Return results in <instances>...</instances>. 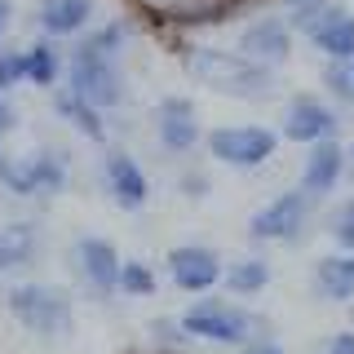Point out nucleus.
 I'll return each instance as SVG.
<instances>
[{"label": "nucleus", "mask_w": 354, "mask_h": 354, "mask_svg": "<svg viewBox=\"0 0 354 354\" xmlns=\"http://www.w3.org/2000/svg\"><path fill=\"white\" fill-rule=\"evenodd\" d=\"M182 71L191 75L199 88L221 97H235V102H266V97L279 93V71L261 66L252 58H243L239 49H217V44H199L191 36L169 40Z\"/></svg>", "instance_id": "f257e3e1"}, {"label": "nucleus", "mask_w": 354, "mask_h": 354, "mask_svg": "<svg viewBox=\"0 0 354 354\" xmlns=\"http://www.w3.org/2000/svg\"><path fill=\"white\" fill-rule=\"evenodd\" d=\"M182 332L191 341H208V346H226V350H243L257 337H266V319L257 310H248L239 297H191V306L182 310Z\"/></svg>", "instance_id": "f03ea898"}, {"label": "nucleus", "mask_w": 354, "mask_h": 354, "mask_svg": "<svg viewBox=\"0 0 354 354\" xmlns=\"http://www.w3.org/2000/svg\"><path fill=\"white\" fill-rule=\"evenodd\" d=\"M5 310L9 319L36 341H66L75 332V297L58 283L22 279L5 288Z\"/></svg>", "instance_id": "7ed1b4c3"}, {"label": "nucleus", "mask_w": 354, "mask_h": 354, "mask_svg": "<svg viewBox=\"0 0 354 354\" xmlns=\"http://www.w3.org/2000/svg\"><path fill=\"white\" fill-rule=\"evenodd\" d=\"M133 18L160 40H182L208 27H226L235 14L230 0H129Z\"/></svg>", "instance_id": "20e7f679"}, {"label": "nucleus", "mask_w": 354, "mask_h": 354, "mask_svg": "<svg viewBox=\"0 0 354 354\" xmlns=\"http://www.w3.org/2000/svg\"><path fill=\"white\" fill-rule=\"evenodd\" d=\"M279 147H283L279 129L252 124V120H243V124H217L204 133V151L217 164H226V169H261L266 160L279 155Z\"/></svg>", "instance_id": "39448f33"}, {"label": "nucleus", "mask_w": 354, "mask_h": 354, "mask_svg": "<svg viewBox=\"0 0 354 354\" xmlns=\"http://www.w3.org/2000/svg\"><path fill=\"white\" fill-rule=\"evenodd\" d=\"M62 84L71 88V93H80L84 102H93L97 111H106V115L124 102V71H120V58L88 53L80 44H71V53H66Z\"/></svg>", "instance_id": "423d86ee"}, {"label": "nucleus", "mask_w": 354, "mask_h": 354, "mask_svg": "<svg viewBox=\"0 0 354 354\" xmlns=\"http://www.w3.org/2000/svg\"><path fill=\"white\" fill-rule=\"evenodd\" d=\"M120 261L124 257L106 235H88L84 230L71 243V270L93 301H115L120 297Z\"/></svg>", "instance_id": "0eeeda50"}, {"label": "nucleus", "mask_w": 354, "mask_h": 354, "mask_svg": "<svg viewBox=\"0 0 354 354\" xmlns=\"http://www.w3.org/2000/svg\"><path fill=\"white\" fill-rule=\"evenodd\" d=\"M292 44H297V27L288 22L283 14H270V9H252V18L239 22V36H235V49L243 58L261 62V66H288L292 58Z\"/></svg>", "instance_id": "6e6552de"}, {"label": "nucleus", "mask_w": 354, "mask_h": 354, "mask_svg": "<svg viewBox=\"0 0 354 354\" xmlns=\"http://www.w3.org/2000/svg\"><path fill=\"white\" fill-rule=\"evenodd\" d=\"M155 124V147L169 160H191L204 147V133H199V111L186 93H164L151 111Z\"/></svg>", "instance_id": "1a4fd4ad"}, {"label": "nucleus", "mask_w": 354, "mask_h": 354, "mask_svg": "<svg viewBox=\"0 0 354 354\" xmlns=\"http://www.w3.org/2000/svg\"><path fill=\"white\" fill-rule=\"evenodd\" d=\"M310 213H315V199H310L301 186L279 191L270 204H261L257 213L248 217V239L252 243H292V239H301V230L310 226Z\"/></svg>", "instance_id": "9d476101"}, {"label": "nucleus", "mask_w": 354, "mask_h": 354, "mask_svg": "<svg viewBox=\"0 0 354 354\" xmlns=\"http://www.w3.org/2000/svg\"><path fill=\"white\" fill-rule=\"evenodd\" d=\"M71 186V155L66 151H31L14 160V186L9 195H22V199H53Z\"/></svg>", "instance_id": "9b49d317"}, {"label": "nucleus", "mask_w": 354, "mask_h": 354, "mask_svg": "<svg viewBox=\"0 0 354 354\" xmlns=\"http://www.w3.org/2000/svg\"><path fill=\"white\" fill-rule=\"evenodd\" d=\"M341 133V115L328 97L319 93H292L283 102V120H279V138L297 142V147H310L319 138H337Z\"/></svg>", "instance_id": "f8f14e48"}, {"label": "nucleus", "mask_w": 354, "mask_h": 354, "mask_svg": "<svg viewBox=\"0 0 354 354\" xmlns=\"http://www.w3.org/2000/svg\"><path fill=\"white\" fill-rule=\"evenodd\" d=\"M164 266H169V283L186 297H204L221 288V270H226V261L208 243H177V248H169Z\"/></svg>", "instance_id": "ddd939ff"}, {"label": "nucleus", "mask_w": 354, "mask_h": 354, "mask_svg": "<svg viewBox=\"0 0 354 354\" xmlns=\"http://www.w3.org/2000/svg\"><path fill=\"white\" fill-rule=\"evenodd\" d=\"M102 186L111 195V204L124 208V213H138L142 204L151 199V177L142 169V160L124 147H111L102 160Z\"/></svg>", "instance_id": "4468645a"}, {"label": "nucleus", "mask_w": 354, "mask_h": 354, "mask_svg": "<svg viewBox=\"0 0 354 354\" xmlns=\"http://www.w3.org/2000/svg\"><path fill=\"white\" fill-rule=\"evenodd\" d=\"M350 173V155L341 147V138H319L306 147V160H301V191L310 199H328L332 191L341 186V177Z\"/></svg>", "instance_id": "2eb2a0df"}, {"label": "nucleus", "mask_w": 354, "mask_h": 354, "mask_svg": "<svg viewBox=\"0 0 354 354\" xmlns=\"http://www.w3.org/2000/svg\"><path fill=\"white\" fill-rule=\"evenodd\" d=\"M301 31L310 49H319L324 58H354V9L341 5V0H328Z\"/></svg>", "instance_id": "dca6fc26"}, {"label": "nucleus", "mask_w": 354, "mask_h": 354, "mask_svg": "<svg viewBox=\"0 0 354 354\" xmlns=\"http://www.w3.org/2000/svg\"><path fill=\"white\" fill-rule=\"evenodd\" d=\"M310 292L319 301L332 306H350L354 301V248H337L328 257L315 261V274H310Z\"/></svg>", "instance_id": "f3484780"}, {"label": "nucleus", "mask_w": 354, "mask_h": 354, "mask_svg": "<svg viewBox=\"0 0 354 354\" xmlns=\"http://www.w3.org/2000/svg\"><path fill=\"white\" fill-rule=\"evenodd\" d=\"M53 115H58L66 129H75L84 142H93V147H106V142H111L106 111H97L93 102H84V97H80V93H71L66 84L53 88Z\"/></svg>", "instance_id": "a211bd4d"}, {"label": "nucleus", "mask_w": 354, "mask_h": 354, "mask_svg": "<svg viewBox=\"0 0 354 354\" xmlns=\"http://www.w3.org/2000/svg\"><path fill=\"white\" fill-rule=\"evenodd\" d=\"M93 14H97V0H40L36 27L49 40H75L93 22Z\"/></svg>", "instance_id": "6ab92c4d"}, {"label": "nucleus", "mask_w": 354, "mask_h": 354, "mask_svg": "<svg viewBox=\"0 0 354 354\" xmlns=\"http://www.w3.org/2000/svg\"><path fill=\"white\" fill-rule=\"evenodd\" d=\"M40 257V226L31 217L0 226V274H14Z\"/></svg>", "instance_id": "aec40b11"}, {"label": "nucleus", "mask_w": 354, "mask_h": 354, "mask_svg": "<svg viewBox=\"0 0 354 354\" xmlns=\"http://www.w3.org/2000/svg\"><path fill=\"white\" fill-rule=\"evenodd\" d=\"M18 53H22V80L27 84H36V88H58L62 84L66 53L58 49V40L40 36V40H31L27 49H18Z\"/></svg>", "instance_id": "412c9836"}, {"label": "nucleus", "mask_w": 354, "mask_h": 354, "mask_svg": "<svg viewBox=\"0 0 354 354\" xmlns=\"http://www.w3.org/2000/svg\"><path fill=\"white\" fill-rule=\"evenodd\" d=\"M274 270L266 257H239L230 261L226 270H221V288H226L230 297H239V301H252V297H261L266 288H270Z\"/></svg>", "instance_id": "4be33fe9"}, {"label": "nucleus", "mask_w": 354, "mask_h": 354, "mask_svg": "<svg viewBox=\"0 0 354 354\" xmlns=\"http://www.w3.org/2000/svg\"><path fill=\"white\" fill-rule=\"evenodd\" d=\"M160 292V274H155L151 261L142 257H129L120 261V297H129V301H147V297Z\"/></svg>", "instance_id": "5701e85b"}, {"label": "nucleus", "mask_w": 354, "mask_h": 354, "mask_svg": "<svg viewBox=\"0 0 354 354\" xmlns=\"http://www.w3.org/2000/svg\"><path fill=\"white\" fill-rule=\"evenodd\" d=\"M319 80H324V93L332 106H354V75H350V58H328L324 71H319Z\"/></svg>", "instance_id": "b1692460"}, {"label": "nucleus", "mask_w": 354, "mask_h": 354, "mask_svg": "<svg viewBox=\"0 0 354 354\" xmlns=\"http://www.w3.org/2000/svg\"><path fill=\"white\" fill-rule=\"evenodd\" d=\"M147 332H151L155 346H177V350L191 346V337L182 332V319H177V315H155L151 324H147Z\"/></svg>", "instance_id": "393cba45"}, {"label": "nucleus", "mask_w": 354, "mask_h": 354, "mask_svg": "<svg viewBox=\"0 0 354 354\" xmlns=\"http://www.w3.org/2000/svg\"><path fill=\"white\" fill-rule=\"evenodd\" d=\"M328 230H332V239H337V248H354V195L332 208Z\"/></svg>", "instance_id": "a878e982"}, {"label": "nucleus", "mask_w": 354, "mask_h": 354, "mask_svg": "<svg viewBox=\"0 0 354 354\" xmlns=\"http://www.w3.org/2000/svg\"><path fill=\"white\" fill-rule=\"evenodd\" d=\"M18 84H27L22 80V53L18 49H0V93H14Z\"/></svg>", "instance_id": "bb28decb"}, {"label": "nucleus", "mask_w": 354, "mask_h": 354, "mask_svg": "<svg viewBox=\"0 0 354 354\" xmlns=\"http://www.w3.org/2000/svg\"><path fill=\"white\" fill-rule=\"evenodd\" d=\"M279 5H283V18H288V22H292V27H297V31H301V27H306V22H310V18H315V14H319V9H324V5H328V0H279Z\"/></svg>", "instance_id": "cd10ccee"}, {"label": "nucleus", "mask_w": 354, "mask_h": 354, "mask_svg": "<svg viewBox=\"0 0 354 354\" xmlns=\"http://www.w3.org/2000/svg\"><path fill=\"white\" fill-rule=\"evenodd\" d=\"M177 191H182L186 199H204V195H213V177L199 173V169H186L182 177H177Z\"/></svg>", "instance_id": "c85d7f7f"}, {"label": "nucleus", "mask_w": 354, "mask_h": 354, "mask_svg": "<svg viewBox=\"0 0 354 354\" xmlns=\"http://www.w3.org/2000/svg\"><path fill=\"white\" fill-rule=\"evenodd\" d=\"M324 354H354V328H341L324 341Z\"/></svg>", "instance_id": "c756f323"}, {"label": "nucleus", "mask_w": 354, "mask_h": 354, "mask_svg": "<svg viewBox=\"0 0 354 354\" xmlns=\"http://www.w3.org/2000/svg\"><path fill=\"white\" fill-rule=\"evenodd\" d=\"M18 129V111L9 106V97L0 93V138H5V133H14Z\"/></svg>", "instance_id": "7c9ffc66"}, {"label": "nucleus", "mask_w": 354, "mask_h": 354, "mask_svg": "<svg viewBox=\"0 0 354 354\" xmlns=\"http://www.w3.org/2000/svg\"><path fill=\"white\" fill-rule=\"evenodd\" d=\"M243 354H283V346L274 337H257L252 346H243Z\"/></svg>", "instance_id": "2f4dec72"}, {"label": "nucleus", "mask_w": 354, "mask_h": 354, "mask_svg": "<svg viewBox=\"0 0 354 354\" xmlns=\"http://www.w3.org/2000/svg\"><path fill=\"white\" fill-rule=\"evenodd\" d=\"M0 186H5V191L14 186V160L5 155V147H0Z\"/></svg>", "instance_id": "473e14b6"}, {"label": "nucleus", "mask_w": 354, "mask_h": 354, "mask_svg": "<svg viewBox=\"0 0 354 354\" xmlns=\"http://www.w3.org/2000/svg\"><path fill=\"white\" fill-rule=\"evenodd\" d=\"M9 18H14V0H0V40L9 31Z\"/></svg>", "instance_id": "72a5a7b5"}, {"label": "nucleus", "mask_w": 354, "mask_h": 354, "mask_svg": "<svg viewBox=\"0 0 354 354\" xmlns=\"http://www.w3.org/2000/svg\"><path fill=\"white\" fill-rule=\"evenodd\" d=\"M235 5V14H248V9H261V5H270V0H230Z\"/></svg>", "instance_id": "f704fd0d"}, {"label": "nucleus", "mask_w": 354, "mask_h": 354, "mask_svg": "<svg viewBox=\"0 0 354 354\" xmlns=\"http://www.w3.org/2000/svg\"><path fill=\"white\" fill-rule=\"evenodd\" d=\"M138 354H186V350H177V346H151V350H138Z\"/></svg>", "instance_id": "c9c22d12"}, {"label": "nucleus", "mask_w": 354, "mask_h": 354, "mask_svg": "<svg viewBox=\"0 0 354 354\" xmlns=\"http://www.w3.org/2000/svg\"><path fill=\"white\" fill-rule=\"evenodd\" d=\"M346 155H350V169H354V142H350V147H346Z\"/></svg>", "instance_id": "e433bc0d"}, {"label": "nucleus", "mask_w": 354, "mask_h": 354, "mask_svg": "<svg viewBox=\"0 0 354 354\" xmlns=\"http://www.w3.org/2000/svg\"><path fill=\"white\" fill-rule=\"evenodd\" d=\"M350 75H354V58H350Z\"/></svg>", "instance_id": "4c0bfd02"}]
</instances>
